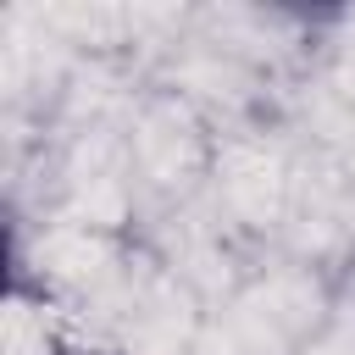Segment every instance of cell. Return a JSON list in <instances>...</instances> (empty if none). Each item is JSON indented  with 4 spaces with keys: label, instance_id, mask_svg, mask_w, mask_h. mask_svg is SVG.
Wrapping results in <instances>:
<instances>
[{
    "label": "cell",
    "instance_id": "obj_1",
    "mask_svg": "<svg viewBox=\"0 0 355 355\" xmlns=\"http://www.w3.org/2000/svg\"><path fill=\"white\" fill-rule=\"evenodd\" d=\"M61 355H100V349H61Z\"/></svg>",
    "mask_w": 355,
    "mask_h": 355
}]
</instances>
